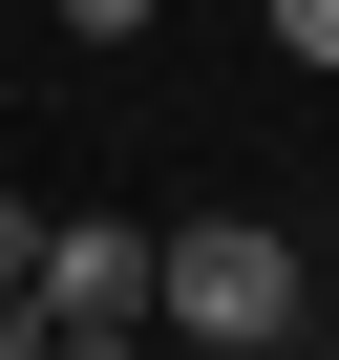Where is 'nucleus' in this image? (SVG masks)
<instances>
[{"label":"nucleus","mask_w":339,"mask_h":360,"mask_svg":"<svg viewBox=\"0 0 339 360\" xmlns=\"http://www.w3.org/2000/svg\"><path fill=\"white\" fill-rule=\"evenodd\" d=\"M276 43H297V64H339V0H276Z\"/></svg>","instance_id":"4"},{"label":"nucleus","mask_w":339,"mask_h":360,"mask_svg":"<svg viewBox=\"0 0 339 360\" xmlns=\"http://www.w3.org/2000/svg\"><path fill=\"white\" fill-rule=\"evenodd\" d=\"M43 339H170V233L64 212V233H43Z\"/></svg>","instance_id":"2"},{"label":"nucleus","mask_w":339,"mask_h":360,"mask_svg":"<svg viewBox=\"0 0 339 360\" xmlns=\"http://www.w3.org/2000/svg\"><path fill=\"white\" fill-rule=\"evenodd\" d=\"M43 233H64V212H22V191H0V339H43Z\"/></svg>","instance_id":"3"},{"label":"nucleus","mask_w":339,"mask_h":360,"mask_svg":"<svg viewBox=\"0 0 339 360\" xmlns=\"http://www.w3.org/2000/svg\"><path fill=\"white\" fill-rule=\"evenodd\" d=\"M43 360H170V339H43Z\"/></svg>","instance_id":"5"},{"label":"nucleus","mask_w":339,"mask_h":360,"mask_svg":"<svg viewBox=\"0 0 339 360\" xmlns=\"http://www.w3.org/2000/svg\"><path fill=\"white\" fill-rule=\"evenodd\" d=\"M318 339V255L255 233V212H191L170 233V360H297Z\"/></svg>","instance_id":"1"},{"label":"nucleus","mask_w":339,"mask_h":360,"mask_svg":"<svg viewBox=\"0 0 339 360\" xmlns=\"http://www.w3.org/2000/svg\"><path fill=\"white\" fill-rule=\"evenodd\" d=\"M0 360H43V339H0Z\"/></svg>","instance_id":"6"}]
</instances>
